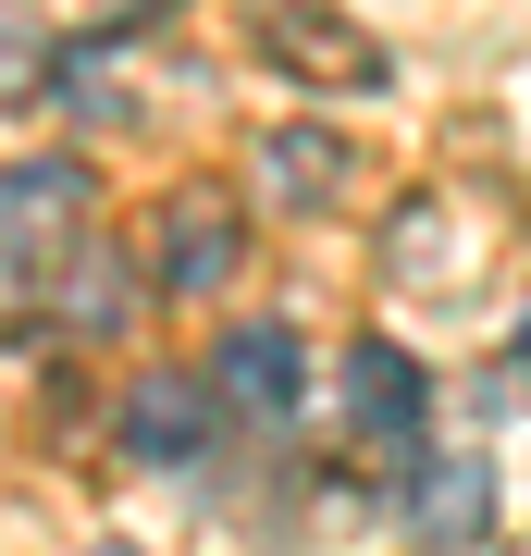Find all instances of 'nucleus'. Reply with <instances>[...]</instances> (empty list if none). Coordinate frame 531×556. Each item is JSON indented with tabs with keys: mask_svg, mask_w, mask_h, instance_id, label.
<instances>
[{
	"mask_svg": "<svg viewBox=\"0 0 531 556\" xmlns=\"http://www.w3.org/2000/svg\"><path fill=\"white\" fill-rule=\"evenodd\" d=\"M273 174L285 186H334V149H321V137H273Z\"/></svg>",
	"mask_w": 531,
	"mask_h": 556,
	"instance_id": "6e6552de",
	"label": "nucleus"
},
{
	"mask_svg": "<svg viewBox=\"0 0 531 556\" xmlns=\"http://www.w3.org/2000/svg\"><path fill=\"white\" fill-rule=\"evenodd\" d=\"M124 433H137L149 457H186L198 433H211V408H198L186 383H149V396H137V420H124Z\"/></svg>",
	"mask_w": 531,
	"mask_h": 556,
	"instance_id": "423d86ee",
	"label": "nucleus"
},
{
	"mask_svg": "<svg viewBox=\"0 0 531 556\" xmlns=\"http://www.w3.org/2000/svg\"><path fill=\"white\" fill-rule=\"evenodd\" d=\"M211 383L236 408H296V383H309V358H296V334H273V321H248V334H223V358H211Z\"/></svg>",
	"mask_w": 531,
	"mask_h": 556,
	"instance_id": "f03ea898",
	"label": "nucleus"
},
{
	"mask_svg": "<svg viewBox=\"0 0 531 556\" xmlns=\"http://www.w3.org/2000/svg\"><path fill=\"white\" fill-rule=\"evenodd\" d=\"M87 211V161H13V174H0V236H62V223Z\"/></svg>",
	"mask_w": 531,
	"mask_h": 556,
	"instance_id": "7ed1b4c3",
	"label": "nucleus"
},
{
	"mask_svg": "<svg viewBox=\"0 0 531 556\" xmlns=\"http://www.w3.org/2000/svg\"><path fill=\"white\" fill-rule=\"evenodd\" d=\"M420 396H433V383H420L408 346H383V334L346 346V420H358L371 445H408V433H420Z\"/></svg>",
	"mask_w": 531,
	"mask_h": 556,
	"instance_id": "f257e3e1",
	"label": "nucleus"
},
{
	"mask_svg": "<svg viewBox=\"0 0 531 556\" xmlns=\"http://www.w3.org/2000/svg\"><path fill=\"white\" fill-rule=\"evenodd\" d=\"M223 273H236V223H198V211H174V236H161V285H174V298H211Z\"/></svg>",
	"mask_w": 531,
	"mask_h": 556,
	"instance_id": "39448f33",
	"label": "nucleus"
},
{
	"mask_svg": "<svg viewBox=\"0 0 531 556\" xmlns=\"http://www.w3.org/2000/svg\"><path fill=\"white\" fill-rule=\"evenodd\" d=\"M482 519H494V457H433V470H420V532L470 544Z\"/></svg>",
	"mask_w": 531,
	"mask_h": 556,
	"instance_id": "20e7f679",
	"label": "nucleus"
},
{
	"mask_svg": "<svg viewBox=\"0 0 531 556\" xmlns=\"http://www.w3.org/2000/svg\"><path fill=\"white\" fill-rule=\"evenodd\" d=\"M273 62H296V75H358V38H334V25H273Z\"/></svg>",
	"mask_w": 531,
	"mask_h": 556,
	"instance_id": "0eeeda50",
	"label": "nucleus"
}]
</instances>
